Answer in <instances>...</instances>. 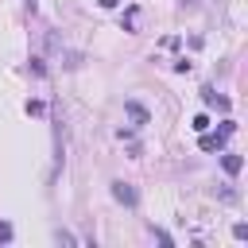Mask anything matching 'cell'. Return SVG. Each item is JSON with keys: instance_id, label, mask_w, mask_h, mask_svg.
Returning a JSON list of instances; mask_svg holds the SVG:
<instances>
[{"instance_id": "obj_1", "label": "cell", "mask_w": 248, "mask_h": 248, "mask_svg": "<svg viewBox=\"0 0 248 248\" xmlns=\"http://www.w3.org/2000/svg\"><path fill=\"white\" fill-rule=\"evenodd\" d=\"M124 112H128V120H132V124H136V128H140V124H147V120H151V116H147V108H143V105H140V101H124Z\"/></svg>"}, {"instance_id": "obj_2", "label": "cell", "mask_w": 248, "mask_h": 248, "mask_svg": "<svg viewBox=\"0 0 248 248\" xmlns=\"http://www.w3.org/2000/svg\"><path fill=\"white\" fill-rule=\"evenodd\" d=\"M112 198H116L120 205H136V190H132V182H112Z\"/></svg>"}, {"instance_id": "obj_3", "label": "cell", "mask_w": 248, "mask_h": 248, "mask_svg": "<svg viewBox=\"0 0 248 248\" xmlns=\"http://www.w3.org/2000/svg\"><path fill=\"white\" fill-rule=\"evenodd\" d=\"M221 167H225L229 174H240V170H244V159H240L236 151H225V159H221Z\"/></svg>"}, {"instance_id": "obj_4", "label": "cell", "mask_w": 248, "mask_h": 248, "mask_svg": "<svg viewBox=\"0 0 248 248\" xmlns=\"http://www.w3.org/2000/svg\"><path fill=\"white\" fill-rule=\"evenodd\" d=\"M202 101H205V105H217V108H225V112H229V97H217V93H213L209 85L202 89Z\"/></svg>"}, {"instance_id": "obj_5", "label": "cell", "mask_w": 248, "mask_h": 248, "mask_svg": "<svg viewBox=\"0 0 248 248\" xmlns=\"http://www.w3.org/2000/svg\"><path fill=\"white\" fill-rule=\"evenodd\" d=\"M217 147H225V136L217 132V136H205L202 132V151H217Z\"/></svg>"}, {"instance_id": "obj_6", "label": "cell", "mask_w": 248, "mask_h": 248, "mask_svg": "<svg viewBox=\"0 0 248 248\" xmlns=\"http://www.w3.org/2000/svg\"><path fill=\"white\" fill-rule=\"evenodd\" d=\"M190 128H194V132H205V128H209V116H205V112H202V116H194V120H190Z\"/></svg>"}, {"instance_id": "obj_7", "label": "cell", "mask_w": 248, "mask_h": 248, "mask_svg": "<svg viewBox=\"0 0 248 248\" xmlns=\"http://www.w3.org/2000/svg\"><path fill=\"white\" fill-rule=\"evenodd\" d=\"M232 132H236V120H221V136H225V140H229V136H232Z\"/></svg>"}, {"instance_id": "obj_8", "label": "cell", "mask_w": 248, "mask_h": 248, "mask_svg": "<svg viewBox=\"0 0 248 248\" xmlns=\"http://www.w3.org/2000/svg\"><path fill=\"white\" fill-rule=\"evenodd\" d=\"M232 236H236V240H248V225H244V221H240V225H232Z\"/></svg>"}, {"instance_id": "obj_9", "label": "cell", "mask_w": 248, "mask_h": 248, "mask_svg": "<svg viewBox=\"0 0 248 248\" xmlns=\"http://www.w3.org/2000/svg\"><path fill=\"white\" fill-rule=\"evenodd\" d=\"M27 112L31 116H43V101H27Z\"/></svg>"}, {"instance_id": "obj_10", "label": "cell", "mask_w": 248, "mask_h": 248, "mask_svg": "<svg viewBox=\"0 0 248 248\" xmlns=\"http://www.w3.org/2000/svg\"><path fill=\"white\" fill-rule=\"evenodd\" d=\"M217 194H221V202H236V190H229V186H221Z\"/></svg>"}, {"instance_id": "obj_11", "label": "cell", "mask_w": 248, "mask_h": 248, "mask_svg": "<svg viewBox=\"0 0 248 248\" xmlns=\"http://www.w3.org/2000/svg\"><path fill=\"white\" fill-rule=\"evenodd\" d=\"M0 240H12V225L8 221H0Z\"/></svg>"}, {"instance_id": "obj_12", "label": "cell", "mask_w": 248, "mask_h": 248, "mask_svg": "<svg viewBox=\"0 0 248 248\" xmlns=\"http://www.w3.org/2000/svg\"><path fill=\"white\" fill-rule=\"evenodd\" d=\"M97 4H101V8H116L120 0H97Z\"/></svg>"}]
</instances>
